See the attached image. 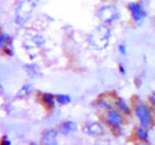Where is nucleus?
Segmentation results:
<instances>
[{
	"mask_svg": "<svg viewBox=\"0 0 155 145\" xmlns=\"http://www.w3.org/2000/svg\"><path fill=\"white\" fill-rule=\"evenodd\" d=\"M6 46H13V37L6 33H1L0 35V47L1 49Z\"/></svg>",
	"mask_w": 155,
	"mask_h": 145,
	"instance_id": "nucleus-15",
	"label": "nucleus"
},
{
	"mask_svg": "<svg viewBox=\"0 0 155 145\" xmlns=\"http://www.w3.org/2000/svg\"><path fill=\"white\" fill-rule=\"evenodd\" d=\"M127 9L131 16V21L135 24L136 26H140L142 25L148 13H147V10L144 7V5L141 2V1H131L127 5Z\"/></svg>",
	"mask_w": 155,
	"mask_h": 145,
	"instance_id": "nucleus-4",
	"label": "nucleus"
},
{
	"mask_svg": "<svg viewBox=\"0 0 155 145\" xmlns=\"http://www.w3.org/2000/svg\"><path fill=\"white\" fill-rule=\"evenodd\" d=\"M1 145H11V142L7 139V137H4L1 140Z\"/></svg>",
	"mask_w": 155,
	"mask_h": 145,
	"instance_id": "nucleus-22",
	"label": "nucleus"
},
{
	"mask_svg": "<svg viewBox=\"0 0 155 145\" xmlns=\"http://www.w3.org/2000/svg\"><path fill=\"white\" fill-rule=\"evenodd\" d=\"M32 91H34V88H32L31 84H29V83L24 84L19 89V91H18V94H17V97H18V98H24V97L31 95Z\"/></svg>",
	"mask_w": 155,
	"mask_h": 145,
	"instance_id": "nucleus-14",
	"label": "nucleus"
},
{
	"mask_svg": "<svg viewBox=\"0 0 155 145\" xmlns=\"http://www.w3.org/2000/svg\"><path fill=\"white\" fill-rule=\"evenodd\" d=\"M2 52H4V54H5L6 57H10V58L15 55L13 46H6V47H4V48H2Z\"/></svg>",
	"mask_w": 155,
	"mask_h": 145,
	"instance_id": "nucleus-18",
	"label": "nucleus"
},
{
	"mask_svg": "<svg viewBox=\"0 0 155 145\" xmlns=\"http://www.w3.org/2000/svg\"><path fill=\"white\" fill-rule=\"evenodd\" d=\"M96 145H110V143H109V140H107V139H105V140H103V139H101V142H97V144Z\"/></svg>",
	"mask_w": 155,
	"mask_h": 145,
	"instance_id": "nucleus-23",
	"label": "nucleus"
},
{
	"mask_svg": "<svg viewBox=\"0 0 155 145\" xmlns=\"http://www.w3.org/2000/svg\"><path fill=\"white\" fill-rule=\"evenodd\" d=\"M149 102H150L152 105H154L155 107V92H153V94L149 96Z\"/></svg>",
	"mask_w": 155,
	"mask_h": 145,
	"instance_id": "nucleus-21",
	"label": "nucleus"
},
{
	"mask_svg": "<svg viewBox=\"0 0 155 145\" xmlns=\"http://www.w3.org/2000/svg\"><path fill=\"white\" fill-rule=\"evenodd\" d=\"M39 97H41L42 103L44 104L47 108L53 109V108L56 107V103H58L56 102V95H53L50 92H42L39 95Z\"/></svg>",
	"mask_w": 155,
	"mask_h": 145,
	"instance_id": "nucleus-11",
	"label": "nucleus"
},
{
	"mask_svg": "<svg viewBox=\"0 0 155 145\" xmlns=\"http://www.w3.org/2000/svg\"><path fill=\"white\" fill-rule=\"evenodd\" d=\"M118 70H119V72H120L122 74H124V76L127 74V68H125V66H124L123 64H119V65H118Z\"/></svg>",
	"mask_w": 155,
	"mask_h": 145,
	"instance_id": "nucleus-20",
	"label": "nucleus"
},
{
	"mask_svg": "<svg viewBox=\"0 0 155 145\" xmlns=\"http://www.w3.org/2000/svg\"><path fill=\"white\" fill-rule=\"evenodd\" d=\"M45 44L44 37L38 34V33H32L29 31L26 34H24L23 40H21V46L26 52H34L35 49H39Z\"/></svg>",
	"mask_w": 155,
	"mask_h": 145,
	"instance_id": "nucleus-5",
	"label": "nucleus"
},
{
	"mask_svg": "<svg viewBox=\"0 0 155 145\" xmlns=\"http://www.w3.org/2000/svg\"><path fill=\"white\" fill-rule=\"evenodd\" d=\"M58 132L62 136H69L71 133L75 132L78 129V126L74 121H63L58 126Z\"/></svg>",
	"mask_w": 155,
	"mask_h": 145,
	"instance_id": "nucleus-10",
	"label": "nucleus"
},
{
	"mask_svg": "<svg viewBox=\"0 0 155 145\" xmlns=\"http://www.w3.org/2000/svg\"><path fill=\"white\" fill-rule=\"evenodd\" d=\"M134 113H135L136 118L138 120V123L143 127H150L153 123V115L152 112L149 109V107L143 102H136L134 104Z\"/></svg>",
	"mask_w": 155,
	"mask_h": 145,
	"instance_id": "nucleus-6",
	"label": "nucleus"
},
{
	"mask_svg": "<svg viewBox=\"0 0 155 145\" xmlns=\"http://www.w3.org/2000/svg\"><path fill=\"white\" fill-rule=\"evenodd\" d=\"M104 121L111 129L114 131H119L120 127L124 124V118L123 114H120L117 109H110L106 110L105 115H104Z\"/></svg>",
	"mask_w": 155,
	"mask_h": 145,
	"instance_id": "nucleus-7",
	"label": "nucleus"
},
{
	"mask_svg": "<svg viewBox=\"0 0 155 145\" xmlns=\"http://www.w3.org/2000/svg\"><path fill=\"white\" fill-rule=\"evenodd\" d=\"M98 104H99L100 108H103V109H105V110H110V109H112L111 103L107 102V101L104 100V98H99V100H98Z\"/></svg>",
	"mask_w": 155,
	"mask_h": 145,
	"instance_id": "nucleus-17",
	"label": "nucleus"
},
{
	"mask_svg": "<svg viewBox=\"0 0 155 145\" xmlns=\"http://www.w3.org/2000/svg\"><path fill=\"white\" fill-rule=\"evenodd\" d=\"M135 137L140 140V142H147L149 138V132L147 129V127L143 126H138L135 128Z\"/></svg>",
	"mask_w": 155,
	"mask_h": 145,
	"instance_id": "nucleus-12",
	"label": "nucleus"
},
{
	"mask_svg": "<svg viewBox=\"0 0 155 145\" xmlns=\"http://www.w3.org/2000/svg\"><path fill=\"white\" fill-rule=\"evenodd\" d=\"M31 145H38V144H36V143H31Z\"/></svg>",
	"mask_w": 155,
	"mask_h": 145,
	"instance_id": "nucleus-25",
	"label": "nucleus"
},
{
	"mask_svg": "<svg viewBox=\"0 0 155 145\" xmlns=\"http://www.w3.org/2000/svg\"><path fill=\"white\" fill-rule=\"evenodd\" d=\"M39 0H20L18 6L16 7L15 23L17 25H24L31 19L36 9L38 7Z\"/></svg>",
	"mask_w": 155,
	"mask_h": 145,
	"instance_id": "nucleus-2",
	"label": "nucleus"
},
{
	"mask_svg": "<svg viewBox=\"0 0 155 145\" xmlns=\"http://www.w3.org/2000/svg\"><path fill=\"white\" fill-rule=\"evenodd\" d=\"M96 16H97V18L101 24L112 25L114 23H116L120 18V12H119V10H118L116 5L105 4V5H101L98 9Z\"/></svg>",
	"mask_w": 155,
	"mask_h": 145,
	"instance_id": "nucleus-3",
	"label": "nucleus"
},
{
	"mask_svg": "<svg viewBox=\"0 0 155 145\" xmlns=\"http://www.w3.org/2000/svg\"><path fill=\"white\" fill-rule=\"evenodd\" d=\"M56 102L61 105H67L72 102V97L71 95H67V94H58L56 95Z\"/></svg>",
	"mask_w": 155,
	"mask_h": 145,
	"instance_id": "nucleus-16",
	"label": "nucleus"
},
{
	"mask_svg": "<svg viewBox=\"0 0 155 145\" xmlns=\"http://www.w3.org/2000/svg\"><path fill=\"white\" fill-rule=\"evenodd\" d=\"M140 145H149V144H148L147 142H142V143H141V144H140Z\"/></svg>",
	"mask_w": 155,
	"mask_h": 145,
	"instance_id": "nucleus-24",
	"label": "nucleus"
},
{
	"mask_svg": "<svg viewBox=\"0 0 155 145\" xmlns=\"http://www.w3.org/2000/svg\"><path fill=\"white\" fill-rule=\"evenodd\" d=\"M114 105H115V108H116L117 110H118L120 114H123V115H128V114L130 113V105L127 103L124 100L118 98L116 102L114 103Z\"/></svg>",
	"mask_w": 155,
	"mask_h": 145,
	"instance_id": "nucleus-13",
	"label": "nucleus"
},
{
	"mask_svg": "<svg viewBox=\"0 0 155 145\" xmlns=\"http://www.w3.org/2000/svg\"><path fill=\"white\" fill-rule=\"evenodd\" d=\"M118 52H119L120 55H125V54H127V46H125L124 43H120V44L118 46Z\"/></svg>",
	"mask_w": 155,
	"mask_h": 145,
	"instance_id": "nucleus-19",
	"label": "nucleus"
},
{
	"mask_svg": "<svg viewBox=\"0 0 155 145\" xmlns=\"http://www.w3.org/2000/svg\"><path fill=\"white\" fill-rule=\"evenodd\" d=\"M111 36H112L111 26L100 23L87 35V43L90 47H92L96 50H104L109 47Z\"/></svg>",
	"mask_w": 155,
	"mask_h": 145,
	"instance_id": "nucleus-1",
	"label": "nucleus"
},
{
	"mask_svg": "<svg viewBox=\"0 0 155 145\" xmlns=\"http://www.w3.org/2000/svg\"><path fill=\"white\" fill-rule=\"evenodd\" d=\"M58 129L49 128L42 133L41 144L42 145H58Z\"/></svg>",
	"mask_w": 155,
	"mask_h": 145,
	"instance_id": "nucleus-8",
	"label": "nucleus"
},
{
	"mask_svg": "<svg viewBox=\"0 0 155 145\" xmlns=\"http://www.w3.org/2000/svg\"><path fill=\"white\" fill-rule=\"evenodd\" d=\"M82 132L90 137H98V136L103 134L104 127L98 121H90L82 126Z\"/></svg>",
	"mask_w": 155,
	"mask_h": 145,
	"instance_id": "nucleus-9",
	"label": "nucleus"
}]
</instances>
